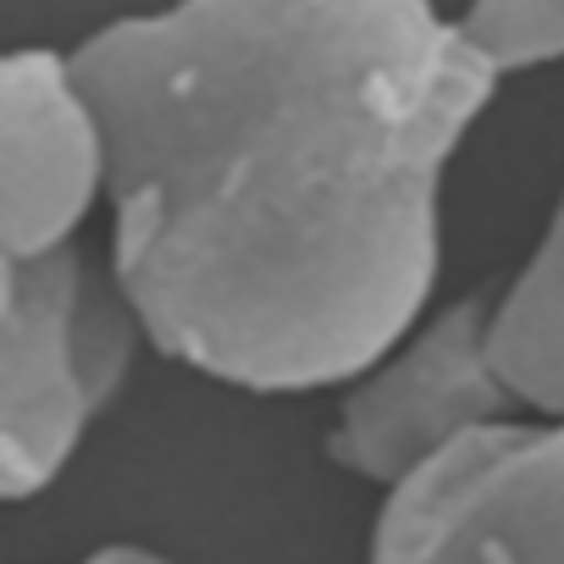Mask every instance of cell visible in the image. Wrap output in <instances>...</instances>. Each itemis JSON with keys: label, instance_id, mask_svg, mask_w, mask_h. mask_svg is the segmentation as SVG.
<instances>
[{"label": "cell", "instance_id": "6da1fadb", "mask_svg": "<svg viewBox=\"0 0 564 564\" xmlns=\"http://www.w3.org/2000/svg\"><path fill=\"white\" fill-rule=\"evenodd\" d=\"M73 67L106 128V265L150 349L316 393L432 311L443 177L503 84L437 0H172Z\"/></svg>", "mask_w": 564, "mask_h": 564}, {"label": "cell", "instance_id": "7a4b0ae2", "mask_svg": "<svg viewBox=\"0 0 564 564\" xmlns=\"http://www.w3.org/2000/svg\"><path fill=\"white\" fill-rule=\"evenodd\" d=\"M139 344L111 265L84 243L51 260L0 243V503L56 487Z\"/></svg>", "mask_w": 564, "mask_h": 564}, {"label": "cell", "instance_id": "3957f363", "mask_svg": "<svg viewBox=\"0 0 564 564\" xmlns=\"http://www.w3.org/2000/svg\"><path fill=\"white\" fill-rule=\"evenodd\" d=\"M366 564H564V426H481L388 487Z\"/></svg>", "mask_w": 564, "mask_h": 564}, {"label": "cell", "instance_id": "277c9868", "mask_svg": "<svg viewBox=\"0 0 564 564\" xmlns=\"http://www.w3.org/2000/svg\"><path fill=\"white\" fill-rule=\"evenodd\" d=\"M487 294L426 311L388 355L344 382L327 454L338 470L399 487L481 426L514 421V404L487 360Z\"/></svg>", "mask_w": 564, "mask_h": 564}, {"label": "cell", "instance_id": "5b68a950", "mask_svg": "<svg viewBox=\"0 0 564 564\" xmlns=\"http://www.w3.org/2000/svg\"><path fill=\"white\" fill-rule=\"evenodd\" d=\"M106 205V128L73 51H0V243L51 260Z\"/></svg>", "mask_w": 564, "mask_h": 564}, {"label": "cell", "instance_id": "8992f818", "mask_svg": "<svg viewBox=\"0 0 564 564\" xmlns=\"http://www.w3.org/2000/svg\"><path fill=\"white\" fill-rule=\"evenodd\" d=\"M487 360L514 415L564 426V199L525 265L487 300Z\"/></svg>", "mask_w": 564, "mask_h": 564}, {"label": "cell", "instance_id": "52a82bcc", "mask_svg": "<svg viewBox=\"0 0 564 564\" xmlns=\"http://www.w3.org/2000/svg\"><path fill=\"white\" fill-rule=\"evenodd\" d=\"M454 23L498 78L564 62V0H465Z\"/></svg>", "mask_w": 564, "mask_h": 564}, {"label": "cell", "instance_id": "ba28073f", "mask_svg": "<svg viewBox=\"0 0 564 564\" xmlns=\"http://www.w3.org/2000/svg\"><path fill=\"white\" fill-rule=\"evenodd\" d=\"M78 564H172V558H161V553H150V547L111 542V547H95V553H84Z\"/></svg>", "mask_w": 564, "mask_h": 564}]
</instances>
